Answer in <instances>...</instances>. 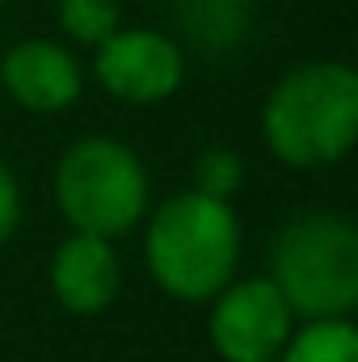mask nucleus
<instances>
[{
  "mask_svg": "<svg viewBox=\"0 0 358 362\" xmlns=\"http://www.w3.org/2000/svg\"><path fill=\"white\" fill-rule=\"evenodd\" d=\"M0 4H4V0H0Z\"/></svg>",
  "mask_w": 358,
  "mask_h": 362,
  "instance_id": "ddd939ff",
  "label": "nucleus"
},
{
  "mask_svg": "<svg viewBox=\"0 0 358 362\" xmlns=\"http://www.w3.org/2000/svg\"><path fill=\"white\" fill-rule=\"evenodd\" d=\"M55 206L72 232L118 240L135 232L152 206V177L135 148L110 135L76 139L55 165Z\"/></svg>",
  "mask_w": 358,
  "mask_h": 362,
  "instance_id": "20e7f679",
  "label": "nucleus"
},
{
  "mask_svg": "<svg viewBox=\"0 0 358 362\" xmlns=\"http://www.w3.org/2000/svg\"><path fill=\"white\" fill-rule=\"evenodd\" d=\"M270 282L295 320L350 316L358 308V228L342 211H299L270 240Z\"/></svg>",
  "mask_w": 358,
  "mask_h": 362,
  "instance_id": "7ed1b4c3",
  "label": "nucleus"
},
{
  "mask_svg": "<svg viewBox=\"0 0 358 362\" xmlns=\"http://www.w3.org/2000/svg\"><path fill=\"white\" fill-rule=\"evenodd\" d=\"M274 362H358V329L350 316L295 320L282 354Z\"/></svg>",
  "mask_w": 358,
  "mask_h": 362,
  "instance_id": "1a4fd4ad",
  "label": "nucleus"
},
{
  "mask_svg": "<svg viewBox=\"0 0 358 362\" xmlns=\"http://www.w3.org/2000/svg\"><path fill=\"white\" fill-rule=\"evenodd\" d=\"M0 93L30 114H64L85 93V64L68 42L21 38L0 55Z\"/></svg>",
  "mask_w": 358,
  "mask_h": 362,
  "instance_id": "0eeeda50",
  "label": "nucleus"
},
{
  "mask_svg": "<svg viewBox=\"0 0 358 362\" xmlns=\"http://www.w3.org/2000/svg\"><path fill=\"white\" fill-rule=\"evenodd\" d=\"M190 189L207 194V198H224L232 202L241 189H245V156L236 148H202L198 160H194V177H190Z\"/></svg>",
  "mask_w": 358,
  "mask_h": 362,
  "instance_id": "9b49d317",
  "label": "nucleus"
},
{
  "mask_svg": "<svg viewBox=\"0 0 358 362\" xmlns=\"http://www.w3.org/2000/svg\"><path fill=\"white\" fill-rule=\"evenodd\" d=\"M21 211H25V202H21V181H17V173L0 160V249L17 236Z\"/></svg>",
  "mask_w": 358,
  "mask_h": 362,
  "instance_id": "f8f14e48",
  "label": "nucleus"
},
{
  "mask_svg": "<svg viewBox=\"0 0 358 362\" xmlns=\"http://www.w3.org/2000/svg\"><path fill=\"white\" fill-rule=\"evenodd\" d=\"M55 21L68 42L101 47L122 25V0H55Z\"/></svg>",
  "mask_w": 358,
  "mask_h": 362,
  "instance_id": "9d476101",
  "label": "nucleus"
},
{
  "mask_svg": "<svg viewBox=\"0 0 358 362\" xmlns=\"http://www.w3.org/2000/svg\"><path fill=\"white\" fill-rule=\"evenodd\" d=\"M93 81L122 105H161L185 85V51L152 25H118L93 47Z\"/></svg>",
  "mask_w": 358,
  "mask_h": 362,
  "instance_id": "423d86ee",
  "label": "nucleus"
},
{
  "mask_svg": "<svg viewBox=\"0 0 358 362\" xmlns=\"http://www.w3.org/2000/svg\"><path fill=\"white\" fill-rule=\"evenodd\" d=\"M47 282L68 316H101L122 295V257L105 236L68 232L51 253Z\"/></svg>",
  "mask_w": 358,
  "mask_h": 362,
  "instance_id": "6e6552de",
  "label": "nucleus"
},
{
  "mask_svg": "<svg viewBox=\"0 0 358 362\" xmlns=\"http://www.w3.org/2000/svg\"><path fill=\"white\" fill-rule=\"evenodd\" d=\"M245 228L232 202L178 189L144 215V266L178 303H211L241 270Z\"/></svg>",
  "mask_w": 358,
  "mask_h": 362,
  "instance_id": "f257e3e1",
  "label": "nucleus"
},
{
  "mask_svg": "<svg viewBox=\"0 0 358 362\" xmlns=\"http://www.w3.org/2000/svg\"><path fill=\"white\" fill-rule=\"evenodd\" d=\"M262 139L278 165L299 173L342 165L358 139V72L342 59L282 72L262 105Z\"/></svg>",
  "mask_w": 358,
  "mask_h": 362,
  "instance_id": "f03ea898",
  "label": "nucleus"
},
{
  "mask_svg": "<svg viewBox=\"0 0 358 362\" xmlns=\"http://www.w3.org/2000/svg\"><path fill=\"white\" fill-rule=\"evenodd\" d=\"M295 329V312L270 274L232 278L207 303V341L224 362H274Z\"/></svg>",
  "mask_w": 358,
  "mask_h": 362,
  "instance_id": "39448f33",
  "label": "nucleus"
}]
</instances>
